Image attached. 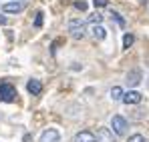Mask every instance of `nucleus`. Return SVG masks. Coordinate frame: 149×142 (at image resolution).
<instances>
[{
	"label": "nucleus",
	"instance_id": "f257e3e1",
	"mask_svg": "<svg viewBox=\"0 0 149 142\" xmlns=\"http://www.w3.org/2000/svg\"><path fill=\"white\" fill-rule=\"evenodd\" d=\"M87 20H71L69 22V32L74 40H83L87 36V28H85Z\"/></svg>",
	"mask_w": 149,
	"mask_h": 142
},
{
	"label": "nucleus",
	"instance_id": "f03ea898",
	"mask_svg": "<svg viewBox=\"0 0 149 142\" xmlns=\"http://www.w3.org/2000/svg\"><path fill=\"white\" fill-rule=\"evenodd\" d=\"M16 88L8 82H0V102H14L16 100Z\"/></svg>",
	"mask_w": 149,
	"mask_h": 142
},
{
	"label": "nucleus",
	"instance_id": "7ed1b4c3",
	"mask_svg": "<svg viewBox=\"0 0 149 142\" xmlns=\"http://www.w3.org/2000/svg\"><path fill=\"white\" fill-rule=\"evenodd\" d=\"M111 128H113V132H115L117 136H125V134H127V128H129V122H127L123 116L115 114V116L111 118Z\"/></svg>",
	"mask_w": 149,
	"mask_h": 142
},
{
	"label": "nucleus",
	"instance_id": "20e7f679",
	"mask_svg": "<svg viewBox=\"0 0 149 142\" xmlns=\"http://www.w3.org/2000/svg\"><path fill=\"white\" fill-rule=\"evenodd\" d=\"M24 8H26L24 0H18V2H6V4L2 6V12H6V14H18V12H22Z\"/></svg>",
	"mask_w": 149,
	"mask_h": 142
},
{
	"label": "nucleus",
	"instance_id": "39448f33",
	"mask_svg": "<svg viewBox=\"0 0 149 142\" xmlns=\"http://www.w3.org/2000/svg\"><path fill=\"white\" fill-rule=\"evenodd\" d=\"M40 142H61V134L56 128H47L40 134Z\"/></svg>",
	"mask_w": 149,
	"mask_h": 142
},
{
	"label": "nucleus",
	"instance_id": "423d86ee",
	"mask_svg": "<svg viewBox=\"0 0 149 142\" xmlns=\"http://www.w3.org/2000/svg\"><path fill=\"white\" fill-rule=\"evenodd\" d=\"M95 140L97 142H115V136L109 128H99L97 134H95Z\"/></svg>",
	"mask_w": 149,
	"mask_h": 142
},
{
	"label": "nucleus",
	"instance_id": "0eeeda50",
	"mask_svg": "<svg viewBox=\"0 0 149 142\" xmlns=\"http://www.w3.org/2000/svg\"><path fill=\"white\" fill-rule=\"evenodd\" d=\"M141 78H143V74L139 68H133V70L127 74V84L129 86H139L141 84Z\"/></svg>",
	"mask_w": 149,
	"mask_h": 142
},
{
	"label": "nucleus",
	"instance_id": "6e6552de",
	"mask_svg": "<svg viewBox=\"0 0 149 142\" xmlns=\"http://www.w3.org/2000/svg\"><path fill=\"white\" fill-rule=\"evenodd\" d=\"M26 90L30 92L32 96L40 94L42 92V84H40V80H36V78H30L28 82H26Z\"/></svg>",
	"mask_w": 149,
	"mask_h": 142
},
{
	"label": "nucleus",
	"instance_id": "1a4fd4ad",
	"mask_svg": "<svg viewBox=\"0 0 149 142\" xmlns=\"http://www.w3.org/2000/svg\"><path fill=\"white\" fill-rule=\"evenodd\" d=\"M141 98H143V96L139 94L137 90H129V92H125V94H123V102H125V104H139Z\"/></svg>",
	"mask_w": 149,
	"mask_h": 142
},
{
	"label": "nucleus",
	"instance_id": "9d476101",
	"mask_svg": "<svg viewBox=\"0 0 149 142\" xmlns=\"http://www.w3.org/2000/svg\"><path fill=\"white\" fill-rule=\"evenodd\" d=\"M74 142H97V140H95V134H93V132L83 130V132H79V134L74 136Z\"/></svg>",
	"mask_w": 149,
	"mask_h": 142
},
{
	"label": "nucleus",
	"instance_id": "9b49d317",
	"mask_svg": "<svg viewBox=\"0 0 149 142\" xmlns=\"http://www.w3.org/2000/svg\"><path fill=\"white\" fill-rule=\"evenodd\" d=\"M91 34H93V38H97V40H105V36H107V30H105L101 24H93V28H91Z\"/></svg>",
	"mask_w": 149,
	"mask_h": 142
},
{
	"label": "nucleus",
	"instance_id": "f8f14e48",
	"mask_svg": "<svg viewBox=\"0 0 149 142\" xmlns=\"http://www.w3.org/2000/svg\"><path fill=\"white\" fill-rule=\"evenodd\" d=\"M123 88H121V86H113V88H111V98H113V100H123Z\"/></svg>",
	"mask_w": 149,
	"mask_h": 142
},
{
	"label": "nucleus",
	"instance_id": "ddd939ff",
	"mask_svg": "<svg viewBox=\"0 0 149 142\" xmlns=\"http://www.w3.org/2000/svg\"><path fill=\"white\" fill-rule=\"evenodd\" d=\"M133 42H135V36H133L131 32H127V34L123 36V48H125V50L131 48V46H133Z\"/></svg>",
	"mask_w": 149,
	"mask_h": 142
},
{
	"label": "nucleus",
	"instance_id": "4468645a",
	"mask_svg": "<svg viewBox=\"0 0 149 142\" xmlns=\"http://www.w3.org/2000/svg\"><path fill=\"white\" fill-rule=\"evenodd\" d=\"M42 16H45V14H42V10H38V12H36V16H34V26H36V28H40V26H42Z\"/></svg>",
	"mask_w": 149,
	"mask_h": 142
},
{
	"label": "nucleus",
	"instance_id": "2eb2a0df",
	"mask_svg": "<svg viewBox=\"0 0 149 142\" xmlns=\"http://www.w3.org/2000/svg\"><path fill=\"white\" fill-rule=\"evenodd\" d=\"M87 22H93V24H101V22H103V16H101L99 12H97V14H93V16H89V20H87Z\"/></svg>",
	"mask_w": 149,
	"mask_h": 142
},
{
	"label": "nucleus",
	"instance_id": "dca6fc26",
	"mask_svg": "<svg viewBox=\"0 0 149 142\" xmlns=\"http://www.w3.org/2000/svg\"><path fill=\"white\" fill-rule=\"evenodd\" d=\"M127 142H147V140H145V136H141V134H133V136H129Z\"/></svg>",
	"mask_w": 149,
	"mask_h": 142
},
{
	"label": "nucleus",
	"instance_id": "f3484780",
	"mask_svg": "<svg viewBox=\"0 0 149 142\" xmlns=\"http://www.w3.org/2000/svg\"><path fill=\"white\" fill-rule=\"evenodd\" d=\"M111 16L117 20V24H119V26H125V20H123V16H121L119 12H111Z\"/></svg>",
	"mask_w": 149,
	"mask_h": 142
},
{
	"label": "nucleus",
	"instance_id": "a211bd4d",
	"mask_svg": "<svg viewBox=\"0 0 149 142\" xmlns=\"http://www.w3.org/2000/svg\"><path fill=\"white\" fill-rule=\"evenodd\" d=\"M109 4V0H93V6L95 8H105Z\"/></svg>",
	"mask_w": 149,
	"mask_h": 142
},
{
	"label": "nucleus",
	"instance_id": "6ab92c4d",
	"mask_svg": "<svg viewBox=\"0 0 149 142\" xmlns=\"http://www.w3.org/2000/svg\"><path fill=\"white\" fill-rule=\"evenodd\" d=\"M74 8H77V10H87V2L79 0V2H74Z\"/></svg>",
	"mask_w": 149,
	"mask_h": 142
},
{
	"label": "nucleus",
	"instance_id": "aec40b11",
	"mask_svg": "<svg viewBox=\"0 0 149 142\" xmlns=\"http://www.w3.org/2000/svg\"><path fill=\"white\" fill-rule=\"evenodd\" d=\"M4 24H8V18H6V16H2V14H0V26H4Z\"/></svg>",
	"mask_w": 149,
	"mask_h": 142
},
{
	"label": "nucleus",
	"instance_id": "412c9836",
	"mask_svg": "<svg viewBox=\"0 0 149 142\" xmlns=\"http://www.w3.org/2000/svg\"><path fill=\"white\" fill-rule=\"evenodd\" d=\"M24 142H32V136L30 134H24Z\"/></svg>",
	"mask_w": 149,
	"mask_h": 142
},
{
	"label": "nucleus",
	"instance_id": "4be33fe9",
	"mask_svg": "<svg viewBox=\"0 0 149 142\" xmlns=\"http://www.w3.org/2000/svg\"><path fill=\"white\" fill-rule=\"evenodd\" d=\"M139 2H141V4H145V2H147V0H139Z\"/></svg>",
	"mask_w": 149,
	"mask_h": 142
},
{
	"label": "nucleus",
	"instance_id": "5701e85b",
	"mask_svg": "<svg viewBox=\"0 0 149 142\" xmlns=\"http://www.w3.org/2000/svg\"><path fill=\"white\" fill-rule=\"evenodd\" d=\"M147 88H149V78H147Z\"/></svg>",
	"mask_w": 149,
	"mask_h": 142
}]
</instances>
